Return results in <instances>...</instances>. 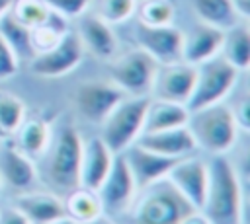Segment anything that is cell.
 <instances>
[{
  "instance_id": "cell-1",
  "label": "cell",
  "mask_w": 250,
  "mask_h": 224,
  "mask_svg": "<svg viewBox=\"0 0 250 224\" xmlns=\"http://www.w3.org/2000/svg\"><path fill=\"white\" fill-rule=\"evenodd\" d=\"M211 224H246V203L240 177L227 154L207 162V189L199 208Z\"/></svg>"
},
{
  "instance_id": "cell-2",
  "label": "cell",
  "mask_w": 250,
  "mask_h": 224,
  "mask_svg": "<svg viewBox=\"0 0 250 224\" xmlns=\"http://www.w3.org/2000/svg\"><path fill=\"white\" fill-rule=\"evenodd\" d=\"M82 136L72 125H61L53 129L49 146L43 160L45 181L57 195H66L70 189L80 185V156H82Z\"/></svg>"
},
{
  "instance_id": "cell-3",
  "label": "cell",
  "mask_w": 250,
  "mask_h": 224,
  "mask_svg": "<svg viewBox=\"0 0 250 224\" xmlns=\"http://www.w3.org/2000/svg\"><path fill=\"white\" fill-rule=\"evenodd\" d=\"M191 210H195L168 179L154 181L141 187L127 208L129 224H180Z\"/></svg>"
},
{
  "instance_id": "cell-4",
  "label": "cell",
  "mask_w": 250,
  "mask_h": 224,
  "mask_svg": "<svg viewBox=\"0 0 250 224\" xmlns=\"http://www.w3.org/2000/svg\"><path fill=\"white\" fill-rule=\"evenodd\" d=\"M188 129L195 140V146L211 156L227 154L236 144L240 134L238 123L225 101L189 111Z\"/></svg>"
},
{
  "instance_id": "cell-5",
  "label": "cell",
  "mask_w": 250,
  "mask_h": 224,
  "mask_svg": "<svg viewBox=\"0 0 250 224\" xmlns=\"http://www.w3.org/2000/svg\"><path fill=\"white\" fill-rule=\"evenodd\" d=\"M148 95H125L100 123V138L113 154L125 152L143 134Z\"/></svg>"
},
{
  "instance_id": "cell-6",
  "label": "cell",
  "mask_w": 250,
  "mask_h": 224,
  "mask_svg": "<svg viewBox=\"0 0 250 224\" xmlns=\"http://www.w3.org/2000/svg\"><path fill=\"white\" fill-rule=\"evenodd\" d=\"M240 74L242 72H238L232 64H229L221 55L197 64L195 84L188 101V109L195 111V109L225 101L229 93L234 90Z\"/></svg>"
},
{
  "instance_id": "cell-7",
  "label": "cell",
  "mask_w": 250,
  "mask_h": 224,
  "mask_svg": "<svg viewBox=\"0 0 250 224\" xmlns=\"http://www.w3.org/2000/svg\"><path fill=\"white\" fill-rule=\"evenodd\" d=\"M109 62V80L125 93V95H148L152 80L158 68V62L148 56L145 51L131 49L127 53L115 55Z\"/></svg>"
},
{
  "instance_id": "cell-8",
  "label": "cell",
  "mask_w": 250,
  "mask_h": 224,
  "mask_svg": "<svg viewBox=\"0 0 250 224\" xmlns=\"http://www.w3.org/2000/svg\"><path fill=\"white\" fill-rule=\"evenodd\" d=\"M96 191L102 201L104 214L115 218V216H121L127 212L139 187L135 183V177H133L123 154H115L105 179L102 181V185Z\"/></svg>"
},
{
  "instance_id": "cell-9",
  "label": "cell",
  "mask_w": 250,
  "mask_h": 224,
  "mask_svg": "<svg viewBox=\"0 0 250 224\" xmlns=\"http://www.w3.org/2000/svg\"><path fill=\"white\" fill-rule=\"evenodd\" d=\"M123 97L125 93L111 80H86L76 86L72 105L84 121L100 125Z\"/></svg>"
},
{
  "instance_id": "cell-10",
  "label": "cell",
  "mask_w": 250,
  "mask_h": 224,
  "mask_svg": "<svg viewBox=\"0 0 250 224\" xmlns=\"http://www.w3.org/2000/svg\"><path fill=\"white\" fill-rule=\"evenodd\" d=\"M84 55L86 53L76 31L68 29L55 47L35 55L29 60V70L39 78H61L78 68Z\"/></svg>"
},
{
  "instance_id": "cell-11",
  "label": "cell",
  "mask_w": 250,
  "mask_h": 224,
  "mask_svg": "<svg viewBox=\"0 0 250 224\" xmlns=\"http://www.w3.org/2000/svg\"><path fill=\"white\" fill-rule=\"evenodd\" d=\"M135 41L141 51L152 56L158 64H168L182 60V43L184 31L172 25H135Z\"/></svg>"
},
{
  "instance_id": "cell-12",
  "label": "cell",
  "mask_w": 250,
  "mask_h": 224,
  "mask_svg": "<svg viewBox=\"0 0 250 224\" xmlns=\"http://www.w3.org/2000/svg\"><path fill=\"white\" fill-rule=\"evenodd\" d=\"M193 84H195L193 64H188L184 60L158 64L150 88V97L188 105L189 95L193 92Z\"/></svg>"
},
{
  "instance_id": "cell-13",
  "label": "cell",
  "mask_w": 250,
  "mask_h": 224,
  "mask_svg": "<svg viewBox=\"0 0 250 224\" xmlns=\"http://www.w3.org/2000/svg\"><path fill=\"white\" fill-rule=\"evenodd\" d=\"M166 179L195 210L201 208L203 199H205V189H207V162L205 160L193 154L180 158L168 171Z\"/></svg>"
},
{
  "instance_id": "cell-14",
  "label": "cell",
  "mask_w": 250,
  "mask_h": 224,
  "mask_svg": "<svg viewBox=\"0 0 250 224\" xmlns=\"http://www.w3.org/2000/svg\"><path fill=\"white\" fill-rule=\"evenodd\" d=\"M37 179L35 160L25 156L10 138L0 140V181L14 191H27Z\"/></svg>"
},
{
  "instance_id": "cell-15",
  "label": "cell",
  "mask_w": 250,
  "mask_h": 224,
  "mask_svg": "<svg viewBox=\"0 0 250 224\" xmlns=\"http://www.w3.org/2000/svg\"><path fill=\"white\" fill-rule=\"evenodd\" d=\"M125 156V162L135 177L137 187H146L154 181L166 179L168 171L172 169V166L180 160V158H170V156H162L158 152H152L141 144H131L125 152H121Z\"/></svg>"
},
{
  "instance_id": "cell-16",
  "label": "cell",
  "mask_w": 250,
  "mask_h": 224,
  "mask_svg": "<svg viewBox=\"0 0 250 224\" xmlns=\"http://www.w3.org/2000/svg\"><path fill=\"white\" fill-rule=\"evenodd\" d=\"M76 19H78L76 35L84 47V53H90L100 60H109L117 55V37L113 25L100 19L92 12H86Z\"/></svg>"
},
{
  "instance_id": "cell-17",
  "label": "cell",
  "mask_w": 250,
  "mask_h": 224,
  "mask_svg": "<svg viewBox=\"0 0 250 224\" xmlns=\"http://www.w3.org/2000/svg\"><path fill=\"white\" fill-rule=\"evenodd\" d=\"M223 29L197 21L188 33H184L182 43V60L188 64H201L221 53L223 43Z\"/></svg>"
},
{
  "instance_id": "cell-18",
  "label": "cell",
  "mask_w": 250,
  "mask_h": 224,
  "mask_svg": "<svg viewBox=\"0 0 250 224\" xmlns=\"http://www.w3.org/2000/svg\"><path fill=\"white\" fill-rule=\"evenodd\" d=\"M14 206L23 212L31 224H53L61 218H66L64 203L61 195L53 191H21L16 197Z\"/></svg>"
},
{
  "instance_id": "cell-19",
  "label": "cell",
  "mask_w": 250,
  "mask_h": 224,
  "mask_svg": "<svg viewBox=\"0 0 250 224\" xmlns=\"http://www.w3.org/2000/svg\"><path fill=\"white\" fill-rule=\"evenodd\" d=\"M115 154L100 136H92L82 144L80 156V185L88 189H98L105 179Z\"/></svg>"
},
{
  "instance_id": "cell-20",
  "label": "cell",
  "mask_w": 250,
  "mask_h": 224,
  "mask_svg": "<svg viewBox=\"0 0 250 224\" xmlns=\"http://www.w3.org/2000/svg\"><path fill=\"white\" fill-rule=\"evenodd\" d=\"M137 144H141L152 152H158L162 156H170V158H186L197 150L188 125L176 127V129H166V131L143 132L137 138Z\"/></svg>"
},
{
  "instance_id": "cell-21",
  "label": "cell",
  "mask_w": 250,
  "mask_h": 224,
  "mask_svg": "<svg viewBox=\"0 0 250 224\" xmlns=\"http://www.w3.org/2000/svg\"><path fill=\"white\" fill-rule=\"evenodd\" d=\"M188 117H189L188 105L176 103V101L148 97L143 132H154V131H166V129L184 127V125H188Z\"/></svg>"
},
{
  "instance_id": "cell-22",
  "label": "cell",
  "mask_w": 250,
  "mask_h": 224,
  "mask_svg": "<svg viewBox=\"0 0 250 224\" xmlns=\"http://www.w3.org/2000/svg\"><path fill=\"white\" fill-rule=\"evenodd\" d=\"M53 134V127L39 117H31V119H23V123L18 127V131L14 132V144L31 160H39L51 140Z\"/></svg>"
},
{
  "instance_id": "cell-23",
  "label": "cell",
  "mask_w": 250,
  "mask_h": 224,
  "mask_svg": "<svg viewBox=\"0 0 250 224\" xmlns=\"http://www.w3.org/2000/svg\"><path fill=\"white\" fill-rule=\"evenodd\" d=\"M229 64H232L238 72H246L250 64V29L248 21H238L232 27L225 29L221 53Z\"/></svg>"
},
{
  "instance_id": "cell-24",
  "label": "cell",
  "mask_w": 250,
  "mask_h": 224,
  "mask_svg": "<svg viewBox=\"0 0 250 224\" xmlns=\"http://www.w3.org/2000/svg\"><path fill=\"white\" fill-rule=\"evenodd\" d=\"M62 203H64L66 218H70L74 224H86L96 216L104 214L98 191L88 189L84 185H78L70 189L66 195H62Z\"/></svg>"
},
{
  "instance_id": "cell-25",
  "label": "cell",
  "mask_w": 250,
  "mask_h": 224,
  "mask_svg": "<svg viewBox=\"0 0 250 224\" xmlns=\"http://www.w3.org/2000/svg\"><path fill=\"white\" fill-rule=\"evenodd\" d=\"M189 2L199 21L219 27L223 31L242 21L234 12L232 0H189Z\"/></svg>"
},
{
  "instance_id": "cell-26",
  "label": "cell",
  "mask_w": 250,
  "mask_h": 224,
  "mask_svg": "<svg viewBox=\"0 0 250 224\" xmlns=\"http://www.w3.org/2000/svg\"><path fill=\"white\" fill-rule=\"evenodd\" d=\"M0 37L8 43V47L14 51L18 60H31L33 58V47H31V37H29V27L20 23L10 10L0 18Z\"/></svg>"
},
{
  "instance_id": "cell-27",
  "label": "cell",
  "mask_w": 250,
  "mask_h": 224,
  "mask_svg": "<svg viewBox=\"0 0 250 224\" xmlns=\"http://www.w3.org/2000/svg\"><path fill=\"white\" fill-rule=\"evenodd\" d=\"M66 31H68V19L51 10L49 18H47L43 23H39V25H35V27L29 29L31 47H33V56L39 55V53L49 51L51 47H55V45L64 37Z\"/></svg>"
},
{
  "instance_id": "cell-28",
  "label": "cell",
  "mask_w": 250,
  "mask_h": 224,
  "mask_svg": "<svg viewBox=\"0 0 250 224\" xmlns=\"http://www.w3.org/2000/svg\"><path fill=\"white\" fill-rule=\"evenodd\" d=\"M25 119V103L10 93L0 90V140L2 138H12L18 127Z\"/></svg>"
},
{
  "instance_id": "cell-29",
  "label": "cell",
  "mask_w": 250,
  "mask_h": 224,
  "mask_svg": "<svg viewBox=\"0 0 250 224\" xmlns=\"http://www.w3.org/2000/svg\"><path fill=\"white\" fill-rule=\"evenodd\" d=\"M137 2L139 0H92L88 12L107 21L109 25H119L135 16Z\"/></svg>"
},
{
  "instance_id": "cell-30",
  "label": "cell",
  "mask_w": 250,
  "mask_h": 224,
  "mask_svg": "<svg viewBox=\"0 0 250 224\" xmlns=\"http://www.w3.org/2000/svg\"><path fill=\"white\" fill-rule=\"evenodd\" d=\"M135 14L139 16V23L145 25H172L176 6L172 0H139Z\"/></svg>"
},
{
  "instance_id": "cell-31",
  "label": "cell",
  "mask_w": 250,
  "mask_h": 224,
  "mask_svg": "<svg viewBox=\"0 0 250 224\" xmlns=\"http://www.w3.org/2000/svg\"><path fill=\"white\" fill-rule=\"evenodd\" d=\"M10 14L20 23H23L25 27L31 29L49 18L51 8L47 6L45 0H14L10 6Z\"/></svg>"
},
{
  "instance_id": "cell-32",
  "label": "cell",
  "mask_w": 250,
  "mask_h": 224,
  "mask_svg": "<svg viewBox=\"0 0 250 224\" xmlns=\"http://www.w3.org/2000/svg\"><path fill=\"white\" fill-rule=\"evenodd\" d=\"M45 2L53 12L66 18L68 21L86 14L90 10V4H92V0H45Z\"/></svg>"
},
{
  "instance_id": "cell-33",
  "label": "cell",
  "mask_w": 250,
  "mask_h": 224,
  "mask_svg": "<svg viewBox=\"0 0 250 224\" xmlns=\"http://www.w3.org/2000/svg\"><path fill=\"white\" fill-rule=\"evenodd\" d=\"M20 70V60L14 55V51L8 47V43L0 37V82L16 76Z\"/></svg>"
},
{
  "instance_id": "cell-34",
  "label": "cell",
  "mask_w": 250,
  "mask_h": 224,
  "mask_svg": "<svg viewBox=\"0 0 250 224\" xmlns=\"http://www.w3.org/2000/svg\"><path fill=\"white\" fill-rule=\"evenodd\" d=\"M0 224H31V220L23 212H20L16 206H12V208L0 210Z\"/></svg>"
},
{
  "instance_id": "cell-35",
  "label": "cell",
  "mask_w": 250,
  "mask_h": 224,
  "mask_svg": "<svg viewBox=\"0 0 250 224\" xmlns=\"http://www.w3.org/2000/svg\"><path fill=\"white\" fill-rule=\"evenodd\" d=\"M234 12L242 21H248L250 18V0H232Z\"/></svg>"
},
{
  "instance_id": "cell-36",
  "label": "cell",
  "mask_w": 250,
  "mask_h": 224,
  "mask_svg": "<svg viewBox=\"0 0 250 224\" xmlns=\"http://www.w3.org/2000/svg\"><path fill=\"white\" fill-rule=\"evenodd\" d=\"M180 224H211V222L205 218V214L201 210H191Z\"/></svg>"
},
{
  "instance_id": "cell-37",
  "label": "cell",
  "mask_w": 250,
  "mask_h": 224,
  "mask_svg": "<svg viewBox=\"0 0 250 224\" xmlns=\"http://www.w3.org/2000/svg\"><path fill=\"white\" fill-rule=\"evenodd\" d=\"M86 224H117V222H115V218H111L107 214H100V216H96L94 220H90Z\"/></svg>"
},
{
  "instance_id": "cell-38",
  "label": "cell",
  "mask_w": 250,
  "mask_h": 224,
  "mask_svg": "<svg viewBox=\"0 0 250 224\" xmlns=\"http://www.w3.org/2000/svg\"><path fill=\"white\" fill-rule=\"evenodd\" d=\"M12 2L14 0H0V18L10 10V6H12Z\"/></svg>"
},
{
  "instance_id": "cell-39",
  "label": "cell",
  "mask_w": 250,
  "mask_h": 224,
  "mask_svg": "<svg viewBox=\"0 0 250 224\" xmlns=\"http://www.w3.org/2000/svg\"><path fill=\"white\" fill-rule=\"evenodd\" d=\"M53 224H74L70 218H61V220H57V222H53Z\"/></svg>"
},
{
  "instance_id": "cell-40",
  "label": "cell",
  "mask_w": 250,
  "mask_h": 224,
  "mask_svg": "<svg viewBox=\"0 0 250 224\" xmlns=\"http://www.w3.org/2000/svg\"><path fill=\"white\" fill-rule=\"evenodd\" d=\"M0 189H2V181H0Z\"/></svg>"
}]
</instances>
